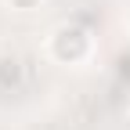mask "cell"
<instances>
[{
  "instance_id": "6da1fadb",
  "label": "cell",
  "mask_w": 130,
  "mask_h": 130,
  "mask_svg": "<svg viewBox=\"0 0 130 130\" xmlns=\"http://www.w3.org/2000/svg\"><path fill=\"white\" fill-rule=\"evenodd\" d=\"M90 54V32L79 25H58L51 36V58L61 65H76Z\"/></svg>"
},
{
  "instance_id": "7a4b0ae2",
  "label": "cell",
  "mask_w": 130,
  "mask_h": 130,
  "mask_svg": "<svg viewBox=\"0 0 130 130\" xmlns=\"http://www.w3.org/2000/svg\"><path fill=\"white\" fill-rule=\"evenodd\" d=\"M22 83V61L7 54V58H0V87H18Z\"/></svg>"
},
{
  "instance_id": "3957f363",
  "label": "cell",
  "mask_w": 130,
  "mask_h": 130,
  "mask_svg": "<svg viewBox=\"0 0 130 130\" xmlns=\"http://www.w3.org/2000/svg\"><path fill=\"white\" fill-rule=\"evenodd\" d=\"M11 4H14V7H18V11H29V7H36V4H40V0H11Z\"/></svg>"
}]
</instances>
